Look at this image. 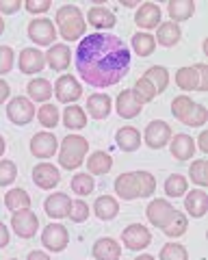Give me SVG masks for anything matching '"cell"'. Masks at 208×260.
<instances>
[{
	"instance_id": "cell-29",
	"label": "cell",
	"mask_w": 208,
	"mask_h": 260,
	"mask_svg": "<svg viewBox=\"0 0 208 260\" xmlns=\"http://www.w3.org/2000/svg\"><path fill=\"white\" fill-rule=\"evenodd\" d=\"M111 167H113V158H111L109 152H93L89 158H87V169H89V174H95V176H104L111 172Z\"/></svg>"
},
{
	"instance_id": "cell-4",
	"label": "cell",
	"mask_w": 208,
	"mask_h": 260,
	"mask_svg": "<svg viewBox=\"0 0 208 260\" xmlns=\"http://www.w3.org/2000/svg\"><path fill=\"white\" fill-rule=\"evenodd\" d=\"M28 37L37 46H52L57 39V26L52 24V20L37 18L28 24Z\"/></svg>"
},
{
	"instance_id": "cell-31",
	"label": "cell",
	"mask_w": 208,
	"mask_h": 260,
	"mask_svg": "<svg viewBox=\"0 0 208 260\" xmlns=\"http://www.w3.org/2000/svg\"><path fill=\"white\" fill-rule=\"evenodd\" d=\"M63 124L67 130H83L87 126V113L85 109L76 107V104H70V107L63 111Z\"/></svg>"
},
{
	"instance_id": "cell-58",
	"label": "cell",
	"mask_w": 208,
	"mask_h": 260,
	"mask_svg": "<svg viewBox=\"0 0 208 260\" xmlns=\"http://www.w3.org/2000/svg\"><path fill=\"white\" fill-rule=\"evenodd\" d=\"M122 5H124V7H139V3H132V0H124Z\"/></svg>"
},
{
	"instance_id": "cell-37",
	"label": "cell",
	"mask_w": 208,
	"mask_h": 260,
	"mask_svg": "<svg viewBox=\"0 0 208 260\" xmlns=\"http://www.w3.org/2000/svg\"><path fill=\"white\" fill-rule=\"evenodd\" d=\"M189 189V182H187V178L185 176H180V174H174L167 178V182H165V193L169 195V198H182V195L187 193Z\"/></svg>"
},
{
	"instance_id": "cell-2",
	"label": "cell",
	"mask_w": 208,
	"mask_h": 260,
	"mask_svg": "<svg viewBox=\"0 0 208 260\" xmlns=\"http://www.w3.org/2000/svg\"><path fill=\"white\" fill-rule=\"evenodd\" d=\"M54 26H59V32L65 42H78L87 30V22L76 5H63L54 15Z\"/></svg>"
},
{
	"instance_id": "cell-60",
	"label": "cell",
	"mask_w": 208,
	"mask_h": 260,
	"mask_svg": "<svg viewBox=\"0 0 208 260\" xmlns=\"http://www.w3.org/2000/svg\"><path fill=\"white\" fill-rule=\"evenodd\" d=\"M9 260H18V258H9Z\"/></svg>"
},
{
	"instance_id": "cell-7",
	"label": "cell",
	"mask_w": 208,
	"mask_h": 260,
	"mask_svg": "<svg viewBox=\"0 0 208 260\" xmlns=\"http://www.w3.org/2000/svg\"><path fill=\"white\" fill-rule=\"evenodd\" d=\"M174 213H176V208L169 204V202H167V200H158V198L152 200L148 204V208H146L148 221L152 225H156V228H163V230L169 225Z\"/></svg>"
},
{
	"instance_id": "cell-44",
	"label": "cell",
	"mask_w": 208,
	"mask_h": 260,
	"mask_svg": "<svg viewBox=\"0 0 208 260\" xmlns=\"http://www.w3.org/2000/svg\"><path fill=\"white\" fill-rule=\"evenodd\" d=\"M158 258L161 260H189V254L185 245H180V243H167V245H163Z\"/></svg>"
},
{
	"instance_id": "cell-14",
	"label": "cell",
	"mask_w": 208,
	"mask_h": 260,
	"mask_svg": "<svg viewBox=\"0 0 208 260\" xmlns=\"http://www.w3.org/2000/svg\"><path fill=\"white\" fill-rule=\"evenodd\" d=\"M169 150H171V156L178 158V160H191L195 154V141L193 137H189L187 133H178L169 139Z\"/></svg>"
},
{
	"instance_id": "cell-15",
	"label": "cell",
	"mask_w": 208,
	"mask_h": 260,
	"mask_svg": "<svg viewBox=\"0 0 208 260\" xmlns=\"http://www.w3.org/2000/svg\"><path fill=\"white\" fill-rule=\"evenodd\" d=\"M33 180H35V184L39 186V189L50 191L61 182V174H59L57 167L50 165V162H42V165H37L33 169Z\"/></svg>"
},
{
	"instance_id": "cell-55",
	"label": "cell",
	"mask_w": 208,
	"mask_h": 260,
	"mask_svg": "<svg viewBox=\"0 0 208 260\" xmlns=\"http://www.w3.org/2000/svg\"><path fill=\"white\" fill-rule=\"evenodd\" d=\"M197 145H199V150L202 152H208V135H206V130H202V135H199V139H197Z\"/></svg>"
},
{
	"instance_id": "cell-13",
	"label": "cell",
	"mask_w": 208,
	"mask_h": 260,
	"mask_svg": "<svg viewBox=\"0 0 208 260\" xmlns=\"http://www.w3.org/2000/svg\"><path fill=\"white\" fill-rule=\"evenodd\" d=\"M18 68L22 74H37L46 68V56L37 48H24L18 56Z\"/></svg>"
},
{
	"instance_id": "cell-18",
	"label": "cell",
	"mask_w": 208,
	"mask_h": 260,
	"mask_svg": "<svg viewBox=\"0 0 208 260\" xmlns=\"http://www.w3.org/2000/svg\"><path fill=\"white\" fill-rule=\"evenodd\" d=\"M70 206H72V200L65 193H52V195H48L44 202V210L48 213V217H52V219L67 217Z\"/></svg>"
},
{
	"instance_id": "cell-45",
	"label": "cell",
	"mask_w": 208,
	"mask_h": 260,
	"mask_svg": "<svg viewBox=\"0 0 208 260\" xmlns=\"http://www.w3.org/2000/svg\"><path fill=\"white\" fill-rule=\"evenodd\" d=\"M206 119H208V111L206 107H202V104H195L193 109H191V113L185 117V121L182 124L185 126H191V128H202L206 124Z\"/></svg>"
},
{
	"instance_id": "cell-35",
	"label": "cell",
	"mask_w": 208,
	"mask_h": 260,
	"mask_svg": "<svg viewBox=\"0 0 208 260\" xmlns=\"http://www.w3.org/2000/svg\"><path fill=\"white\" fill-rule=\"evenodd\" d=\"M130 44H132V50L137 52L139 56H150L152 52L156 50V42H154V37H152L150 32H134Z\"/></svg>"
},
{
	"instance_id": "cell-41",
	"label": "cell",
	"mask_w": 208,
	"mask_h": 260,
	"mask_svg": "<svg viewBox=\"0 0 208 260\" xmlns=\"http://www.w3.org/2000/svg\"><path fill=\"white\" fill-rule=\"evenodd\" d=\"M37 119L44 128H54L59 124V109L54 107V104H44V107L37 111Z\"/></svg>"
},
{
	"instance_id": "cell-49",
	"label": "cell",
	"mask_w": 208,
	"mask_h": 260,
	"mask_svg": "<svg viewBox=\"0 0 208 260\" xmlns=\"http://www.w3.org/2000/svg\"><path fill=\"white\" fill-rule=\"evenodd\" d=\"M24 7H26V11H30V13H46L52 7V0H26Z\"/></svg>"
},
{
	"instance_id": "cell-20",
	"label": "cell",
	"mask_w": 208,
	"mask_h": 260,
	"mask_svg": "<svg viewBox=\"0 0 208 260\" xmlns=\"http://www.w3.org/2000/svg\"><path fill=\"white\" fill-rule=\"evenodd\" d=\"M91 254L95 260H119L122 256V247H119V243L111 237H102L93 243V249Z\"/></svg>"
},
{
	"instance_id": "cell-40",
	"label": "cell",
	"mask_w": 208,
	"mask_h": 260,
	"mask_svg": "<svg viewBox=\"0 0 208 260\" xmlns=\"http://www.w3.org/2000/svg\"><path fill=\"white\" fill-rule=\"evenodd\" d=\"M193 107H195V102L191 100L189 95H178V98H174V102H171V113L176 119L185 121V117L189 115Z\"/></svg>"
},
{
	"instance_id": "cell-10",
	"label": "cell",
	"mask_w": 208,
	"mask_h": 260,
	"mask_svg": "<svg viewBox=\"0 0 208 260\" xmlns=\"http://www.w3.org/2000/svg\"><path fill=\"white\" fill-rule=\"evenodd\" d=\"M42 243H44V247L50 251H63L70 243V234L65 230V225H61V223L46 225L42 232Z\"/></svg>"
},
{
	"instance_id": "cell-19",
	"label": "cell",
	"mask_w": 208,
	"mask_h": 260,
	"mask_svg": "<svg viewBox=\"0 0 208 260\" xmlns=\"http://www.w3.org/2000/svg\"><path fill=\"white\" fill-rule=\"evenodd\" d=\"M44 56H46V63L50 65L54 72H63V70L70 68L72 54H70V48L65 44H52Z\"/></svg>"
},
{
	"instance_id": "cell-38",
	"label": "cell",
	"mask_w": 208,
	"mask_h": 260,
	"mask_svg": "<svg viewBox=\"0 0 208 260\" xmlns=\"http://www.w3.org/2000/svg\"><path fill=\"white\" fill-rule=\"evenodd\" d=\"M189 176H191V182H195L197 186H206L208 184V162H206V158H197V160L191 162Z\"/></svg>"
},
{
	"instance_id": "cell-12",
	"label": "cell",
	"mask_w": 208,
	"mask_h": 260,
	"mask_svg": "<svg viewBox=\"0 0 208 260\" xmlns=\"http://www.w3.org/2000/svg\"><path fill=\"white\" fill-rule=\"evenodd\" d=\"M171 139V128L167 121L163 119H154L150 121V124L146 126V143L150 145L152 150H158L163 148V145H167Z\"/></svg>"
},
{
	"instance_id": "cell-27",
	"label": "cell",
	"mask_w": 208,
	"mask_h": 260,
	"mask_svg": "<svg viewBox=\"0 0 208 260\" xmlns=\"http://www.w3.org/2000/svg\"><path fill=\"white\" fill-rule=\"evenodd\" d=\"M93 213H95V217H100L102 221H111L113 217H117L119 204H117L115 198H111V195H100L93 204Z\"/></svg>"
},
{
	"instance_id": "cell-56",
	"label": "cell",
	"mask_w": 208,
	"mask_h": 260,
	"mask_svg": "<svg viewBox=\"0 0 208 260\" xmlns=\"http://www.w3.org/2000/svg\"><path fill=\"white\" fill-rule=\"evenodd\" d=\"M5 150H7V143H5V137L0 135V156H3V154H5Z\"/></svg>"
},
{
	"instance_id": "cell-51",
	"label": "cell",
	"mask_w": 208,
	"mask_h": 260,
	"mask_svg": "<svg viewBox=\"0 0 208 260\" xmlns=\"http://www.w3.org/2000/svg\"><path fill=\"white\" fill-rule=\"evenodd\" d=\"M20 7V0H0V13H15Z\"/></svg>"
},
{
	"instance_id": "cell-22",
	"label": "cell",
	"mask_w": 208,
	"mask_h": 260,
	"mask_svg": "<svg viewBox=\"0 0 208 260\" xmlns=\"http://www.w3.org/2000/svg\"><path fill=\"white\" fill-rule=\"evenodd\" d=\"M187 198H185V208H187V213L191 217H204L206 215V210H208V195L206 191L202 189H195V191H191V193H185Z\"/></svg>"
},
{
	"instance_id": "cell-59",
	"label": "cell",
	"mask_w": 208,
	"mask_h": 260,
	"mask_svg": "<svg viewBox=\"0 0 208 260\" xmlns=\"http://www.w3.org/2000/svg\"><path fill=\"white\" fill-rule=\"evenodd\" d=\"M5 32V22H3V18H0V35Z\"/></svg>"
},
{
	"instance_id": "cell-36",
	"label": "cell",
	"mask_w": 208,
	"mask_h": 260,
	"mask_svg": "<svg viewBox=\"0 0 208 260\" xmlns=\"http://www.w3.org/2000/svg\"><path fill=\"white\" fill-rule=\"evenodd\" d=\"M134 180H137V193L139 198H152L156 191V180L150 172H134Z\"/></svg>"
},
{
	"instance_id": "cell-23",
	"label": "cell",
	"mask_w": 208,
	"mask_h": 260,
	"mask_svg": "<svg viewBox=\"0 0 208 260\" xmlns=\"http://www.w3.org/2000/svg\"><path fill=\"white\" fill-rule=\"evenodd\" d=\"M87 113L93 119H107L111 113V98L104 93H93L87 98Z\"/></svg>"
},
{
	"instance_id": "cell-9",
	"label": "cell",
	"mask_w": 208,
	"mask_h": 260,
	"mask_svg": "<svg viewBox=\"0 0 208 260\" xmlns=\"http://www.w3.org/2000/svg\"><path fill=\"white\" fill-rule=\"evenodd\" d=\"M11 228L15 230V234L22 239H30L37 234V228H39V219L33 210H18L13 213L11 217Z\"/></svg>"
},
{
	"instance_id": "cell-54",
	"label": "cell",
	"mask_w": 208,
	"mask_h": 260,
	"mask_svg": "<svg viewBox=\"0 0 208 260\" xmlns=\"http://www.w3.org/2000/svg\"><path fill=\"white\" fill-rule=\"evenodd\" d=\"M7 98H9V85H7V80L0 78V104H3Z\"/></svg>"
},
{
	"instance_id": "cell-39",
	"label": "cell",
	"mask_w": 208,
	"mask_h": 260,
	"mask_svg": "<svg viewBox=\"0 0 208 260\" xmlns=\"http://www.w3.org/2000/svg\"><path fill=\"white\" fill-rule=\"evenodd\" d=\"M187 225H189V219L182 215L180 210H176L174 217H171V221H169V225H167L163 232H165L169 239H178V237H182V234L187 232Z\"/></svg>"
},
{
	"instance_id": "cell-24",
	"label": "cell",
	"mask_w": 208,
	"mask_h": 260,
	"mask_svg": "<svg viewBox=\"0 0 208 260\" xmlns=\"http://www.w3.org/2000/svg\"><path fill=\"white\" fill-rule=\"evenodd\" d=\"M115 141L124 152H134L141 145V135H139L137 128L124 126V128H119L115 133Z\"/></svg>"
},
{
	"instance_id": "cell-16",
	"label": "cell",
	"mask_w": 208,
	"mask_h": 260,
	"mask_svg": "<svg viewBox=\"0 0 208 260\" xmlns=\"http://www.w3.org/2000/svg\"><path fill=\"white\" fill-rule=\"evenodd\" d=\"M134 22L141 28H156L161 24V7L156 3H143L139 5L137 13H134Z\"/></svg>"
},
{
	"instance_id": "cell-32",
	"label": "cell",
	"mask_w": 208,
	"mask_h": 260,
	"mask_svg": "<svg viewBox=\"0 0 208 260\" xmlns=\"http://www.w3.org/2000/svg\"><path fill=\"white\" fill-rule=\"evenodd\" d=\"M26 91L30 95V102H46L48 98L52 95V85H50V80H46V78H33L30 83L26 85Z\"/></svg>"
},
{
	"instance_id": "cell-8",
	"label": "cell",
	"mask_w": 208,
	"mask_h": 260,
	"mask_svg": "<svg viewBox=\"0 0 208 260\" xmlns=\"http://www.w3.org/2000/svg\"><path fill=\"white\" fill-rule=\"evenodd\" d=\"M54 95H57L59 102H63V104H67L70 107L72 102H76L78 98L83 95V87L74 76L65 74V76H61L57 83H54Z\"/></svg>"
},
{
	"instance_id": "cell-42",
	"label": "cell",
	"mask_w": 208,
	"mask_h": 260,
	"mask_svg": "<svg viewBox=\"0 0 208 260\" xmlns=\"http://www.w3.org/2000/svg\"><path fill=\"white\" fill-rule=\"evenodd\" d=\"M72 191H74L76 195H89L93 189H95V182L93 178L89 174H76L74 178H72Z\"/></svg>"
},
{
	"instance_id": "cell-47",
	"label": "cell",
	"mask_w": 208,
	"mask_h": 260,
	"mask_svg": "<svg viewBox=\"0 0 208 260\" xmlns=\"http://www.w3.org/2000/svg\"><path fill=\"white\" fill-rule=\"evenodd\" d=\"M67 217H70L74 223H83L85 219L89 217V206H87V202H83V200H74V202H72V206H70Z\"/></svg>"
},
{
	"instance_id": "cell-30",
	"label": "cell",
	"mask_w": 208,
	"mask_h": 260,
	"mask_svg": "<svg viewBox=\"0 0 208 260\" xmlns=\"http://www.w3.org/2000/svg\"><path fill=\"white\" fill-rule=\"evenodd\" d=\"M167 7H169L167 11H169L174 24L189 20L191 15H193V11H195V3H193V0H171V3H167Z\"/></svg>"
},
{
	"instance_id": "cell-50",
	"label": "cell",
	"mask_w": 208,
	"mask_h": 260,
	"mask_svg": "<svg viewBox=\"0 0 208 260\" xmlns=\"http://www.w3.org/2000/svg\"><path fill=\"white\" fill-rule=\"evenodd\" d=\"M195 72H197V76H199V91H208V68L204 63H197L193 65Z\"/></svg>"
},
{
	"instance_id": "cell-3",
	"label": "cell",
	"mask_w": 208,
	"mask_h": 260,
	"mask_svg": "<svg viewBox=\"0 0 208 260\" xmlns=\"http://www.w3.org/2000/svg\"><path fill=\"white\" fill-rule=\"evenodd\" d=\"M89 141L81 135H67L59 145V165L63 169H78L85 162Z\"/></svg>"
},
{
	"instance_id": "cell-33",
	"label": "cell",
	"mask_w": 208,
	"mask_h": 260,
	"mask_svg": "<svg viewBox=\"0 0 208 260\" xmlns=\"http://www.w3.org/2000/svg\"><path fill=\"white\" fill-rule=\"evenodd\" d=\"M5 204L11 213H18V210H30V195L24 189H11L5 195Z\"/></svg>"
},
{
	"instance_id": "cell-46",
	"label": "cell",
	"mask_w": 208,
	"mask_h": 260,
	"mask_svg": "<svg viewBox=\"0 0 208 260\" xmlns=\"http://www.w3.org/2000/svg\"><path fill=\"white\" fill-rule=\"evenodd\" d=\"M18 178V167L13 160H0V186H9Z\"/></svg>"
},
{
	"instance_id": "cell-5",
	"label": "cell",
	"mask_w": 208,
	"mask_h": 260,
	"mask_svg": "<svg viewBox=\"0 0 208 260\" xmlns=\"http://www.w3.org/2000/svg\"><path fill=\"white\" fill-rule=\"evenodd\" d=\"M122 243H124V247H128V249L141 251V249H146L150 243H152V234H150V230H148L146 225L130 223L122 232Z\"/></svg>"
},
{
	"instance_id": "cell-53",
	"label": "cell",
	"mask_w": 208,
	"mask_h": 260,
	"mask_svg": "<svg viewBox=\"0 0 208 260\" xmlns=\"http://www.w3.org/2000/svg\"><path fill=\"white\" fill-rule=\"evenodd\" d=\"M26 260H52V258L48 256L46 251H42V249H33V251L28 254V258H26Z\"/></svg>"
},
{
	"instance_id": "cell-25",
	"label": "cell",
	"mask_w": 208,
	"mask_h": 260,
	"mask_svg": "<svg viewBox=\"0 0 208 260\" xmlns=\"http://www.w3.org/2000/svg\"><path fill=\"white\" fill-rule=\"evenodd\" d=\"M180 37H182V32H180V26L178 24H174V22H163V24H158V30H156V39L154 42H158L161 46L165 48H171L180 42Z\"/></svg>"
},
{
	"instance_id": "cell-28",
	"label": "cell",
	"mask_w": 208,
	"mask_h": 260,
	"mask_svg": "<svg viewBox=\"0 0 208 260\" xmlns=\"http://www.w3.org/2000/svg\"><path fill=\"white\" fill-rule=\"evenodd\" d=\"M143 78L154 87L156 93H163L167 85H169V72H167V68H163V65H152V68H148Z\"/></svg>"
},
{
	"instance_id": "cell-48",
	"label": "cell",
	"mask_w": 208,
	"mask_h": 260,
	"mask_svg": "<svg viewBox=\"0 0 208 260\" xmlns=\"http://www.w3.org/2000/svg\"><path fill=\"white\" fill-rule=\"evenodd\" d=\"M13 61H15L13 48L0 46V76H3V74H9V72L13 70Z\"/></svg>"
},
{
	"instance_id": "cell-17",
	"label": "cell",
	"mask_w": 208,
	"mask_h": 260,
	"mask_svg": "<svg viewBox=\"0 0 208 260\" xmlns=\"http://www.w3.org/2000/svg\"><path fill=\"white\" fill-rule=\"evenodd\" d=\"M87 22H89L93 28H98V30H107V28H113L115 26L117 18H115L113 11L107 9V7L95 5V7H91V9L87 11Z\"/></svg>"
},
{
	"instance_id": "cell-1",
	"label": "cell",
	"mask_w": 208,
	"mask_h": 260,
	"mask_svg": "<svg viewBox=\"0 0 208 260\" xmlns=\"http://www.w3.org/2000/svg\"><path fill=\"white\" fill-rule=\"evenodd\" d=\"M76 70L87 85L113 87L130 70V50L111 32H91L76 48Z\"/></svg>"
},
{
	"instance_id": "cell-52",
	"label": "cell",
	"mask_w": 208,
	"mask_h": 260,
	"mask_svg": "<svg viewBox=\"0 0 208 260\" xmlns=\"http://www.w3.org/2000/svg\"><path fill=\"white\" fill-rule=\"evenodd\" d=\"M9 245V230H7V225L0 221V247H7Z\"/></svg>"
},
{
	"instance_id": "cell-21",
	"label": "cell",
	"mask_w": 208,
	"mask_h": 260,
	"mask_svg": "<svg viewBox=\"0 0 208 260\" xmlns=\"http://www.w3.org/2000/svg\"><path fill=\"white\" fill-rule=\"evenodd\" d=\"M115 107H117V115L124 117V119H132V117H137L141 113V104L137 102L132 89H124V91L117 95Z\"/></svg>"
},
{
	"instance_id": "cell-43",
	"label": "cell",
	"mask_w": 208,
	"mask_h": 260,
	"mask_svg": "<svg viewBox=\"0 0 208 260\" xmlns=\"http://www.w3.org/2000/svg\"><path fill=\"white\" fill-rule=\"evenodd\" d=\"M132 93H134V98H137V102L139 104H146V102H152L154 100V95H156V91H154V87H152L146 78H139L137 83H134V89H132Z\"/></svg>"
},
{
	"instance_id": "cell-6",
	"label": "cell",
	"mask_w": 208,
	"mask_h": 260,
	"mask_svg": "<svg viewBox=\"0 0 208 260\" xmlns=\"http://www.w3.org/2000/svg\"><path fill=\"white\" fill-rule=\"evenodd\" d=\"M7 117L18 126L28 124V121H33V117H35V104L30 102L28 98H13V100L7 104Z\"/></svg>"
},
{
	"instance_id": "cell-57",
	"label": "cell",
	"mask_w": 208,
	"mask_h": 260,
	"mask_svg": "<svg viewBox=\"0 0 208 260\" xmlns=\"http://www.w3.org/2000/svg\"><path fill=\"white\" fill-rule=\"evenodd\" d=\"M134 260H156L154 256H150V254H141L139 258H134Z\"/></svg>"
},
{
	"instance_id": "cell-34",
	"label": "cell",
	"mask_w": 208,
	"mask_h": 260,
	"mask_svg": "<svg viewBox=\"0 0 208 260\" xmlns=\"http://www.w3.org/2000/svg\"><path fill=\"white\" fill-rule=\"evenodd\" d=\"M176 85L185 91H199V76L195 68H180L176 72Z\"/></svg>"
},
{
	"instance_id": "cell-11",
	"label": "cell",
	"mask_w": 208,
	"mask_h": 260,
	"mask_svg": "<svg viewBox=\"0 0 208 260\" xmlns=\"http://www.w3.org/2000/svg\"><path fill=\"white\" fill-rule=\"evenodd\" d=\"M57 150H59L57 137L52 133H48V130H42V133H37L33 139H30V152H33V156H37V158H50L57 154Z\"/></svg>"
},
{
	"instance_id": "cell-26",
	"label": "cell",
	"mask_w": 208,
	"mask_h": 260,
	"mask_svg": "<svg viewBox=\"0 0 208 260\" xmlns=\"http://www.w3.org/2000/svg\"><path fill=\"white\" fill-rule=\"evenodd\" d=\"M115 193L122 200H137V180H134V172H126L122 176H117L115 180Z\"/></svg>"
}]
</instances>
